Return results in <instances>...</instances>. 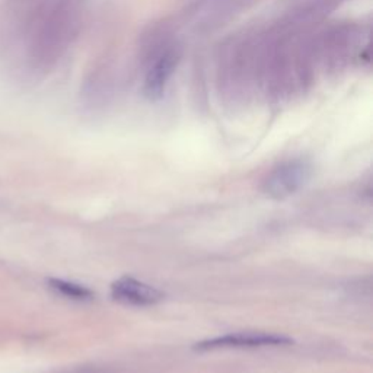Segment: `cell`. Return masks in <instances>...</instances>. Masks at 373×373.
I'll return each mask as SVG.
<instances>
[{
	"instance_id": "obj_1",
	"label": "cell",
	"mask_w": 373,
	"mask_h": 373,
	"mask_svg": "<svg viewBox=\"0 0 373 373\" xmlns=\"http://www.w3.org/2000/svg\"><path fill=\"white\" fill-rule=\"evenodd\" d=\"M312 166L305 159H290L271 171L262 183V191L275 200H283L297 193L310 181Z\"/></svg>"
},
{
	"instance_id": "obj_2",
	"label": "cell",
	"mask_w": 373,
	"mask_h": 373,
	"mask_svg": "<svg viewBox=\"0 0 373 373\" xmlns=\"http://www.w3.org/2000/svg\"><path fill=\"white\" fill-rule=\"evenodd\" d=\"M293 340L289 337L268 332H235L223 337H216L212 340L197 343L195 350L208 352L216 349H254V347H267V346H287Z\"/></svg>"
},
{
	"instance_id": "obj_3",
	"label": "cell",
	"mask_w": 373,
	"mask_h": 373,
	"mask_svg": "<svg viewBox=\"0 0 373 373\" xmlns=\"http://www.w3.org/2000/svg\"><path fill=\"white\" fill-rule=\"evenodd\" d=\"M111 295L116 300L136 307H150L163 299V293L156 287L124 276L111 286Z\"/></svg>"
},
{
	"instance_id": "obj_4",
	"label": "cell",
	"mask_w": 373,
	"mask_h": 373,
	"mask_svg": "<svg viewBox=\"0 0 373 373\" xmlns=\"http://www.w3.org/2000/svg\"><path fill=\"white\" fill-rule=\"evenodd\" d=\"M177 57L173 53H163L150 66L145 79V95L149 99H158L163 95L165 88L175 69Z\"/></svg>"
},
{
	"instance_id": "obj_5",
	"label": "cell",
	"mask_w": 373,
	"mask_h": 373,
	"mask_svg": "<svg viewBox=\"0 0 373 373\" xmlns=\"http://www.w3.org/2000/svg\"><path fill=\"white\" fill-rule=\"evenodd\" d=\"M50 289H53L56 293L67 297V299H73V300H89L93 297V292L88 289L86 286L72 283L67 280L61 279H50L48 280Z\"/></svg>"
}]
</instances>
